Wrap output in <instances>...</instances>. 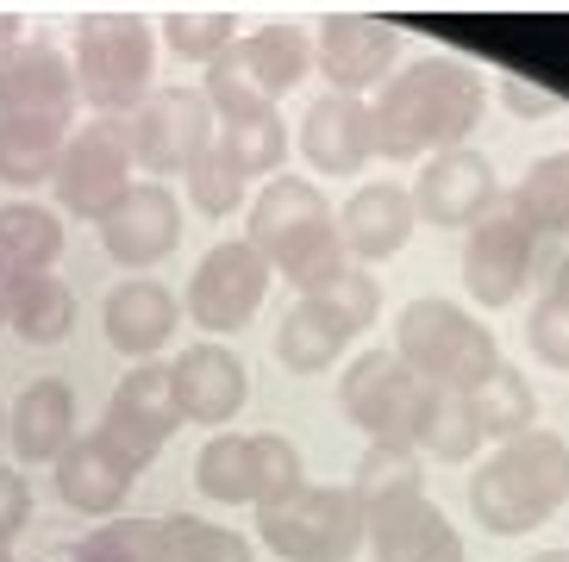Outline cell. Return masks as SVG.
<instances>
[{
    "mask_svg": "<svg viewBox=\"0 0 569 562\" xmlns=\"http://www.w3.org/2000/svg\"><path fill=\"white\" fill-rule=\"evenodd\" d=\"M488 76L457 50H426L401 63L376 94H369V126H376V157L388 163H419L438 150H463L482 126Z\"/></svg>",
    "mask_w": 569,
    "mask_h": 562,
    "instance_id": "cell-1",
    "label": "cell"
},
{
    "mask_svg": "<svg viewBox=\"0 0 569 562\" xmlns=\"http://www.w3.org/2000/svg\"><path fill=\"white\" fill-rule=\"evenodd\" d=\"M569 500V438L532 425L513 444H495L469 475V513L495 538H526Z\"/></svg>",
    "mask_w": 569,
    "mask_h": 562,
    "instance_id": "cell-2",
    "label": "cell"
},
{
    "mask_svg": "<svg viewBox=\"0 0 569 562\" xmlns=\"http://www.w3.org/2000/svg\"><path fill=\"white\" fill-rule=\"evenodd\" d=\"M244 244L263 250V263L295 288V294H319L338 269L351 263L338 244V213L326 207L319 182L307 175H269L251 200V225Z\"/></svg>",
    "mask_w": 569,
    "mask_h": 562,
    "instance_id": "cell-3",
    "label": "cell"
},
{
    "mask_svg": "<svg viewBox=\"0 0 569 562\" xmlns=\"http://www.w3.org/2000/svg\"><path fill=\"white\" fill-rule=\"evenodd\" d=\"M76 88L94 107V119H132L151 100L157 76V32L138 7H88L76 19Z\"/></svg>",
    "mask_w": 569,
    "mask_h": 562,
    "instance_id": "cell-4",
    "label": "cell"
},
{
    "mask_svg": "<svg viewBox=\"0 0 569 562\" xmlns=\"http://www.w3.org/2000/svg\"><path fill=\"white\" fill-rule=\"evenodd\" d=\"M395 357L413 369L419 381H432L445 394H469L482 375L501 369V344L482 319L457 307V300H438V294H419L401 307L395 319Z\"/></svg>",
    "mask_w": 569,
    "mask_h": 562,
    "instance_id": "cell-5",
    "label": "cell"
},
{
    "mask_svg": "<svg viewBox=\"0 0 569 562\" xmlns=\"http://www.w3.org/2000/svg\"><path fill=\"white\" fill-rule=\"evenodd\" d=\"M257 538L282 562H357V550L369 544V513L351 488L307 481L301 494L257 506Z\"/></svg>",
    "mask_w": 569,
    "mask_h": 562,
    "instance_id": "cell-6",
    "label": "cell"
},
{
    "mask_svg": "<svg viewBox=\"0 0 569 562\" xmlns=\"http://www.w3.org/2000/svg\"><path fill=\"white\" fill-rule=\"evenodd\" d=\"M432 394H438L432 381H419L388 344L351 357V369L338 375V413L351 419L369 444H407L413 450L419 419H426Z\"/></svg>",
    "mask_w": 569,
    "mask_h": 562,
    "instance_id": "cell-7",
    "label": "cell"
},
{
    "mask_svg": "<svg viewBox=\"0 0 569 562\" xmlns=\"http://www.w3.org/2000/svg\"><path fill=\"white\" fill-rule=\"evenodd\" d=\"M176 425H182V413H176V394H169V363H132L119 375L113 400H107L94 444L138 481L157 456H163Z\"/></svg>",
    "mask_w": 569,
    "mask_h": 562,
    "instance_id": "cell-8",
    "label": "cell"
},
{
    "mask_svg": "<svg viewBox=\"0 0 569 562\" xmlns=\"http://www.w3.org/2000/svg\"><path fill=\"white\" fill-rule=\"evenodd\" d=\"M132 132H126V119H88V126H76L63 144V157H57V207H63L69 219H94L101 225V213L113 207L126 188L138 182L132 175Z\"/></svg>",
    "mask_w": 569,
    "mask_h": 562,
    "instance_id": "cell-9",
    "label": "cell"
},
{
    "mask_svg": "<svg viewBox=\"0 0 569 562\" xmlns=\"http://www.w3.org/2000/svg\"><path fill=\"white\" fill-rule=\"evenodd\" d=\"M269 281H276V269L263 263V250H251L244 238H226V244H213L201 263H194L182 313L201 331H213V338H232V331L251 325V313L269 294Z\"/></svg>",
    "mask_w": 569,
    "mask_h": 562,
    "instance_id": "cell-10",
    "label": "cell"
},
{
    "mask_svg": "<svg viewBox=\"0 0 569 562\" xmlns=\"http://www.w3.org/2000/svg\"><path fill=\"white\" fill-rule=\"evenodd\" d=\"M126 132H132V163L151 169L157 182V175H182L201 150H213L219 119L201 88H151V100L126 119Z\"/></svg>",
    "mask_w": 569,
    "mask_h": 562,
    "instance_id": "cell-11",
    "label": "cell"
},
{
    "mask_svg": "<svg viewBox=\"0 0 569 562\" xmlns=\"http://www.w3.org/2000/svg\"><path fill=\"white\" fill-rule=\"evenodd\" d=\"M313 63L326 76V94L369 100L401 69V32L376 13H326L313 38Z\"/></svg>",
    "mask_w": 569,
    "mask_h": 562,
    "instance_id": "cell-12",
    "label": "cell"
},
{
    "mask_svg": "<svg viewBox=\"0 0 569 562\" xmlns=\"http://www.w3.org/2000/svg\"><path fill=\"white\" fill-rule=\"evenodd\" d=\"M538 257H545V244H538L507 207H495L482 225L463 232V288H469V300L488 307V313L513 307V300L526 294V281L538 275Z\"/></svg>",
    "mask_w": 569,
    "mask_h": 562,
    "instance_id": "cell-13",
    "label": "cell"
},
{
    "mask_svg": "<svg viewBox=\"0 0 569 562\" xmlns=\"http://www.w3.org/2000/svg\"><path fill=\"white\" fill-rule=\"evenodd\" d=\"M501 207V182H495V163L482 150H438L426 157L413 182V213L419 225H438V232H469L482 225L488 213Z\"/></svg>",
    "mask_w": 569,
    "mask_h": 562,
    "instance_id": "cell-14",
    "label": "cell"
},
{
    "mask_svg": "<svg viewBox=\"0 0 569 562\" xmlns=\"http://www.w3.org/2000/svg\"><path fill=\"white\" fill-rule=\"evenodd\" d=\"M169 394H176V413L182 425H232L244 413V400H251V369L238 357L232 344H219V338H201V344H188L176 363H169Z\"/></svg>",
    "mask_w": 569,
    "mask_h": 562,
    "instance_id": "cell-15",
    "label": "cell"
},
{
    "mask_svg": "<svg viewBox=\"0 0 569 562\" xmlns=\"http://www.w3.org/2000/svg\"><path fill=\"white\" fill-rule=\"evenodd\" d=\"M101 244L119 269H157L169 250L182 244V200L169 182H132L101 213Z\"/></svg>",
    "mask_w": 569,
    "mask_h": 562,
    "instance_id": "cell-16",
    "label": "cell"
},
{
    "mask_svg": "<svg viewBox=\"0 0 569 562\" xmlns=\"http://www.w3.org/2000/svg\"><path fill=\"white\" fill-rule=\"evenodd\" d=\"M76 107H82V88L57 44H19L13 57H0V119L76 132Z\"/></svg>",
    "mask_w": 569,
    "mask_h": 562,
    "instance_id": "cell-17",
    "label": "cell"
},
{
    "mask_svg": "<svg viewBox=\"0 0 569 562\" xmlns=\"http://www.w3.org/2000/svg\"><path fill=\"white\" fill-rule=\"evenodd\" d=\"M413 232H419V213L401 182H363L338 207V244H345L351 263H388V257L407 250Z\"/></svg>",
    "mask_w": 569,
    "mask_h": 562,
    "instance_id": "cell-18",
    "label": "cell"
},
{
    "mask_svg": "<svg viewBox=\"0 0 569 562\" xmlns=\"http://www.w3.org/2000/svg\"><path fill=\"white\" fill-rule=\"evenodd\" d=\"M363 550H376V562H463V531L432 494H413L369 513Z\"/></svg>",
    "mask_w": 569,
    "mask_h": 562,
    "instance_id": "cell-19",
    "label": "cell"
},
{
    "mask_svg": "<svg viewBox=\"0 0 569 562\" xmlns=\"http://www.w3.org/2000/svg\"><path fill=\"white\" fill-rule=\"evenodd\" d=\"M369 157H376L369 100L319 94L301 113V163L313 169V175H363Z\"/></svg>",
    "mask_w": 569,
    "mask_h": 562,
    "instance_id": "cell-20",
    "label": "cell"
},
{
    "mask_svg": "<svg viewBox=\"0 0 569 562\" xmlns=\"http://www.w3.org/2000/svg\"><path fill=\"white\" fill-rule=\"evenodd\" d=\"M101 325H107V344H113L119 357L157 363V350H163L169 338H176V325H182V300L151 275H126L113 294H107Z\"/></svg>",
    "mask_w": 569,
    "mask_h": 562,
    "instance_id": "cell-21",
    "label": "cell"
},
{
    "mask_svg": "<svg viewBox=\"0 0 569 562\" xmlns=\"http://www.w3.org/2000/svg\"><path fill=\"white\" fill-rule=\"evenodd\" d=\"M7 438H13L19 463H57L76 444V388L57 375L32 381L7 413Z\"/></svg>",
    "mask_w": 569,
    "mask_h": 562,
    "instance_id": "cell-22",
    "label": "cell"
},
{
    "mask_svg": "<svg viewBox=\"0 0 569 562\" xmlns=\"http://www.w3.org/2000/svg\"><path fill=\"white\" fill-rule=\"evenodd\" d=\"M357 331L313 294H295V307L282 313L276 325V357H282L288 375H326V369L345 363V350H351Z\"/></svg>",
    "mask_w": 569,
    "mask_h": 562,
    "instance_id": "cell-23",
    "label": "cell"
},
{
    "mask_svg": "<svg viewBox=\"0 0 569 562\" xmlns=\"http://www.w3.org/2000/svg\"><path fill=\"white\" fill-rule=\"evenodd\" d=\"M51 475H57V500H63L69 513H82V519H113L119 506H126V494H132V475L94 444V431L76 438V444L57 456Z\"/></svg>",
    "mask_w": 569,
    "mask_h": 562,
    "instance_id": "cell-24",
    "label": "cell"
},
{
    "mask_svg": "<svg viewBox=\"0 0 569 562\" xmlns=\"http://www.w3.org/2000/svg\"><path fill=\"white\" fill-rule=\"evenodd\" d=\"M238 63H244V76L257 82V94L276 107L282 94H295L301 88V76L313 69V44H307V32L295 26V19H269V26H257L251 38H238Z\"/></svg>",
    "mask_w": 569,
    "mask_h": 562,
    "instance_id": "cell-25",
    "label": "cell"
},
{
    "mask_svg": "<svg viewBox=\"0 0 569 562\" xmlns=\"http://www.w3.org/2000/svg\"><path fill=\"white\" fill-rule=\"evenodd\" d=\"M507 213L538 238V244H551V238H569V150H551V157H538L526 175L513 182L507 194Z\"/></svg>",
    "mask_w": 569,
    "mask_h": 562,
    "instance_id": "cell-26",
    "label": "cell"
},
{
    "mask_svg": "<svg viewBox=\"0 0 569 562\" xmlns=\"http://www.w3.org/2000/svg\"><path fill=\"white\" fill-rule=\"evenodd\" d=\"M469 419H476V431H482V444H513V438H526V431L538 425V394L532 381L519 375V369H495V375H482L476 388H469Z\"/></svg>",
    "mask_w": 569,
    "mask_h": 562,
    "instance_id": "cell-27",
    "label": "cell"
},
{
    "mask_svg": "<svg viewBox=\"0 0 569 562\" xmlns=\"http://www.w3.org/2000/svg\"><path fill=\"white\" fill-rule=\"evenodd\" d=\"M63 257V213L38 200H7L0 207V263L19 275H44Z\"/></svg>",
    "mask_w": 569,
    "mask_h": 562,
    "instance_id": "cell-28",
    "label": "cell"
},
{
    "mask_svg": "<svg viewBox=\"0 0 569 562\" xmlns=\"http://www.w3.org/2000/svg\"><path fill=\"white\" fill-rule=\"evenodd\" d=\"M7 325L26 338V344H63L69 331H76V294H69L63 275H19L13 281V313Z\"/></svg>",
    "mask_w": 569,
    "mask_h": 562,
    "instance_id": "cell-29",
    "label": "cell"
},
{
    "mask_svg": "<svg viewBox=\"0 0 569 562\" xmlns=\"http://www.w3.org/2000/svg\"><path fill=\"white\" fill-rule=\"evenodd\" d=\"M238 26H244V19H238V7H169V13L157 19L163 44L176 50L182 63H201V69L219 63V57L244 38Z\"/></svg>",
    "mask_w": 569,
    "mask_h": 562,
    "instance_id": "cell-30",
    "label": "cell"
},
{
    "mask_svg": "<svg viewBox=\"0 0 569 562\" xmlns=\"http://www.w3.org/2000/svg\"><path fill=\"white\" fill-rule=\"evenodd\" d=\"M63 144H69V126H26V119H0V182H7V188L51 182Z\"/></svg>",
    "mask_w": 569,
    "mask_h": 562,
    "instance_id": "cell-31",
    "label": "cell"
},
{
    "mask_svg": "<svg viewBox=\"0 0 569 562\" xmlns=\"http://www.w3.org/2000/svg\"><path fill=\"white\" fill-rule=\"evenodd\" d=\"M351 494L363 500V513L426 494V463H419V450H407V444H369L363 463H357V475H351Z\"/></svg>",
    "mask_w": 569,
    "mask_h": 562,
    "instance_id": "cell-32",
    "label": "cell"
},
{
    "mask_svg": "<svg viewBox=\"0 0 569 562\" xmlns=\"http://www.w3.org/2000/svg\"><path fill=\"white\" fill-rule=\"evenodd\" d=\"M194 488L219 506H251V438L244 431H213L194 456Z\"/></svg>",
    "mask_w": 569,
    "mask_h": 562,
    "instance_id": "cell-33",
    "label": "cell"
},
{
    "mask_svg": "<svg viewBox=\"0 0 569 562\" xmlns=\"http://www.w3.org/2000/svg\"><path fill=\"white\" fill-rule=\"evenodd\" d=\"M219 150L238 163V175L251 182V175H282L288 150H295V138H288V119L282 113H257V119H238V126H219Z\"/></svg>",
    "mask_w": 569,
    "mask_h": 562,
    "instance_id": "cell-34",
    "label": "cell"
},
{
    "mask_svg": "<svg viewBox=\"0 0 569 562\" xmlns=\"http://www.w3.org/2000/svg\"><path fill=\"white\" fill-rule=\"evenodd\" d=\"M413 450L419 456H438V463H469V456L482 450V431H476V419H469V400L438 388L432 407H426V419H419Z\"/></svg>",
    "mask_w": 569,
    "mask_h": 562,
    "instance_id": "cell-35",
    "label": "cell"
},
{
    "mask_svg": "<svg viewBox=\"0 0 569 562\" xmlns=\"http://www.w3.org/2000/svg\"><path fill=\"white\" fill-rule=\"evenodd\" d=\"M163 562H257V550L232 525H207L194 513H169L163 519Z\"/></svg>",
    "mask_w": 569,
    "mask_h": 562,
    "instance_id": "cell-36",
    "label": "cell"
},
{
    "mask_svg": "<svg viewBox=\"0 0 569 562\" xmlns=\"http://www.w3.org/2000/svg\"><path fill=\"white\" fill-rule=\"evenodd\" d=\"M69 562H163V519H107L69 550Z\"/></svg>",
    "mask_w": 569,
    "mask_h": 562,
    "instance_id": "cell-37",
    "label": "cell"
},
{
    "mask_svg": "<svg viewBox=\"0 0 569 562\" xmlns=\"http://www.w3.org/2000/svg\"><path fill=\"white\" fill-rule=\"evenodd\" d=\"M182 188H188V207L201 219H232L238 207H244V175H238V163L219 150V138H213V150H201V157L182 169Z\"/></svg>",
    "mask_w": 569,
    "mask_h": 562,
    "instance_id": "cell-38",
    "label": "cell"
},
{
    "mask_svg": "<svg viewBox=\"0 0 569 562\" xmlns=\"http://www.w3.org/2000/svg\"><path fill=\"white\" fill-rule=\"evenodd\" d=\"M307 463L282 431H251V506H276V500L301 494Z\"/></svg>",
    "mask_w": 569,
    "mask_h": 562,
    "instance_id": "cell-39",
    "label": "cell"
},
{
    "mask_svg": "<svg viewBox=\"0 0 569 562\" xmlns=\"http://www.w3.org/2000/svg\"><path fill=\"white\" fill-rule=\"evenodd\" d=\"M313 300H326V307H332V313L345 319V325H351L357 338H363V331L376 325V319H382V288H376V275H363L357 263L338 269V275L326 281V288H319Z\"/></svg>",
    "mask_w": 569,
    "mask_h": 562,
    "instance_id": "cell-40",
    "label": "cell"
},
{
    "mask_svg": "<svg viewBox=\"0 0 569 562\" xmlns=\"http://www.w3.org/2000/svg\"><path fill=\"white\" fill-rule=\"evenodd\" d=\"M526 344H532V357L545 369H563L569 375V307L551 294H538L532 319H526Z\"/></svg>",
    "mask_w": 569,
    "mask_h": 562,
    "instance_id": "cell-41",
    "label": "cell"
},
{
    "mask_svg": "<svg viewBox=\"0 0 569 562\" xmlns=\"http://www.w3.org/2000/svg\"><path fill=\"white\" fill-rule=\"evenodd\" d=\"M501 107L519 119H551V113H563L569 100L551 94V88H532L526 76H501Z\"/></svg>",
    "mask_w": 569,
    "mask_h": 562,
    "instance_id": "cell-42",
    "label": "cell"
},
{
    "mask_svg": "<svg viewBox=\"0 0 569 562\" xmlns=\"http://www.w3.org/2000/svg\"><path fill=\"white\" fill-rule=\"evenodd\" d=\"M26 525H32V488L19 469H0V544H13Z\"/></svg>",
    "mask_w": 569,
    "mask_h": 562,
    "instance_id": "cell-43",
    "label": "cell"
},
{
    "mask_svg": "<svg viewBox=\"0 0 569 562\" xmlns=\"http://www.w3.org/2000/svg\"><path fill=\"white\" fill-rule=\"evenodd\" d=\"M19 26H26V13H19V7H0V57H13V50L26 44Z\"/></svg>",
    "mask_w": 569,
    "mask_h": 562,
    "instance_id": "cell-44",
    "label": "cell"
},
{
    "mask_svg": "<svg viewBox=\"0 0 569 562\" xmlns=\"http://www.w3.org/2000/svg\"><path fill=\"white\" fill-rule=\"evenodd\" d=\"M545 294H551V300H563V307H569V250H563V257L551 263V275H545Z\"/></svg>",
    "mask_w": 569,
    "mask_h": 562,
    "instance_id": "cell-45",
    "label": "cell"
},
{
    "mask_svg": "<svg viewBox=\"0 0 569 562\" xmlns=\"http://www.w3.org/2000/svg\"><path fill=\"white\" fill-rule=\"evenodd\" d=\"M13 281H19V269L0 263V325H7V313H13Z\"/></svg>",
    "mask_w": 569,
    "mask_h": 562,
    "instance_id": "cell-46",
    "label": "cell"
},
{
    "mask_svg": "<svg viewBox=\"0 0 569 562\" xmlns=\"http://www.w3.org/2000/svg\"><path fill=\"white\" fill-rule=\"evenodd\" d=\"M532 562H569V550H538Z\"/></svg>",
    "mask_w": 569,
    "mask_h": 562,
    "instance_id": "cell-47",
    "label": "cell"
},
{
    "mask_svg": "<svg viewBox=\"0 0 569 562\" xmlns=\"http://www.w3.org/2000/svg\"><path fill=\"white\" fill-rule=\"evenodd\" d=\"M0 431H7V413H0Z\"/></svg>",
    "mask_w": 569,
    "mask_h": 562,
    "instance_id": "cell-48",
    "label": "cell"
},
{
    "mask_svg": "<svg viewBox=\"0 0 569 562\" xmlns=\"http://www.w3.org/2000/svg\"><path fill=\"white\" fill-rule=\"evenodd\" d=\"M0 562H7V550H0Z\"/></svg>",
    "mask_w": 569,
    "mask_h": 562,
    "instance_id": "cell-49",
    "label": "cell"
}]
</instances>
